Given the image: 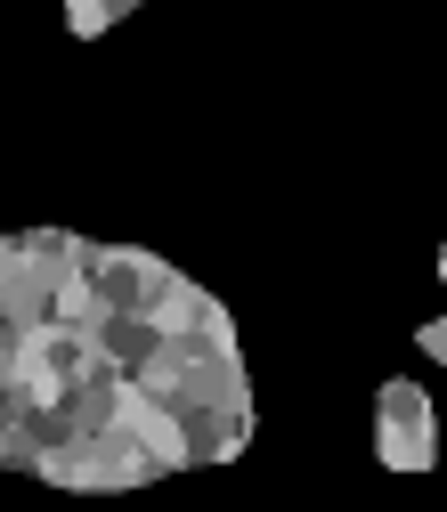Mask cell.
Wrapping results in <instances>:
<instances>
[{"mask_svg":"<svg viewBox=\"0 0 447 512\" xmlns=\"http://www.w3.org/2000/svg\"><path fill=\"white\" fill-rule=\"evenodd\" d=\"M374 447H382V464L391 472H431L439 456V431H431V399L415 391V382H382V431H374Z\"/></svg>","mask_w":447,"mask_h":512,"instance_id":"cell-1","label":"cell"},{"mask_svg":"<svg viewBox=\"0 0 447 512\" xmlns=\"http://www.w3.org/2000/svg\"><path fill=\"white\" fill-rule=\"evenodd\" d=\"M90 342H98V358H114L122 374H131V366L163 342V326H155L147 309H98V317H90Z\"/></svg>","mask_w":447,"mask_h":512,"instance_id":"cell-2","label":"cell"}]
</instances>
